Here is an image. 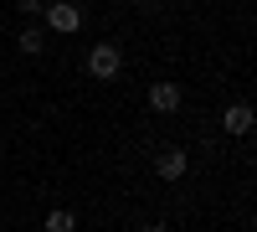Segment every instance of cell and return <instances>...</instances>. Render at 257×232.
<instances>
[{
    "mask_svg": "<svg viewBox=\"0 0 257 232\" xmlns=\"http://www.w3.org/2000/svg\"><path fill=\"white\" fill-rule=\"evenodd\" d=\"M180 83H155V88H149V109H155V114H175L180 109Z\"/></svg>",
    "mask_w": 257,
    "mask_h": 232,
    "instance_id": "obj_4",
    "label": "cell"
},
{
    "mask_svg": "<svg viewBox=\"0 0 257 232\" xmlns=\"http://www.w3.org/2000/svg\"><path fill=\"white\" fill-rule=\"evenodd\" d=\"M185 171H190V155H185V150H165V155L155 160V176H160V181H185Z\"/></svg>",
    "mask_w": 257,
    "mask_h": 232,
    "instance_id": "obj_3",
    "label": "cell"
},
{
    "mask_svg": "<svg viewBox=\"0 0 257 232\" xmlns=\"http://www.w3.org/2000/svg\"><path fill=\"white\" fill-rule=\"evenodd\" d=\"M134 232H160V227H134Z\"/></svg>",
    "mask_w": 257,
    "mask_h": 232,
    "instance_id": "obj_9",
    "label": "cell"
},
{
    "mask_svg": "<svg viewBox=\"0 0 257 232\" xmlns=\"http://www.w3.org/2000/svg\"><path fill=\"white\" fill-rule=\"evenodd\" d=\"M123 72V52L113 47V41H98V47L88 52V78H98V83H113Z\"/></svg>",
    "mask_w": 257,
    "mask_h": 232,
    "instance_id": "obj_1",
    "label": "cell"
},
{
    "mask_svg": "<svg viewBox=\"0 0 257 232\" xmlns=\"http://www.w3.org/2000/svg\"><path fill=\"white\" fill-rule=\"evenodd\" d=\"M16 47H21V57H41V52H47V31H41V26H26V31L16 36Z\"/></svg>",
    "mask_w": 257,
    "mask_h": 232,
    "instance_id": "obj_6",
    "label": "cell"
},
{
    "mask_svg": "<svg viewBox=\"0 0 257 232\" xmlns=\"http://www.w3.org/2000/svg\"><path fill=\"white\" fill-rule=\"evenodd\" d=\"M221 129L226 134H252V103H231L221 114Z\"/></svg>",
    "mask_w": 257,
    "mask_h": 232,
    "instance_id": "obj_5",
    "label": "cell"
},
{
    "mask_svg": "<svg viewBox=\"0 0 257 232\" xmlns=\"http://www.w3.org/2000/svg\"><path fill=\"white\" fill-rule=\"evenodd\" d=\"M41 6H47V0H21V11H26V16H41Z\"/></svg>",
    "mask_w": 257,
    "mask_h": 232,
    "instance_id": "obj_8",
    "label": "cell"
},
{
    "mask_svg": "<svg viewBox=\"0 0 257 232\" xmlns=\"http://www.w3.org/2000/svg\"><path fill=\"white\" fill-rule=\"evenodd\" d=\"M47 232H77V217L67 206H57V212H47Z\"/></svg>",
    "mask_w": 257,
    "mask_h": 232,
    "instance_id": "obj_7",
    "label": "cell"
},
{
    "mask_svg": "<svg viewBox=\"0 0 257 232\" xmlns=\"http://www.w3.org/2000/svg\"><path fill=\"white\" fill-rule=\"evenodd\" d=\"M41 21H47V31L72 36V31L82 26V11L72 6V0H47V6H41Z\"/></svg>",
    "mask_w": 257,
    "mask_h": 232,
    "instance_id": "obj_2",
    "label": "cell"
}]
</instances>
